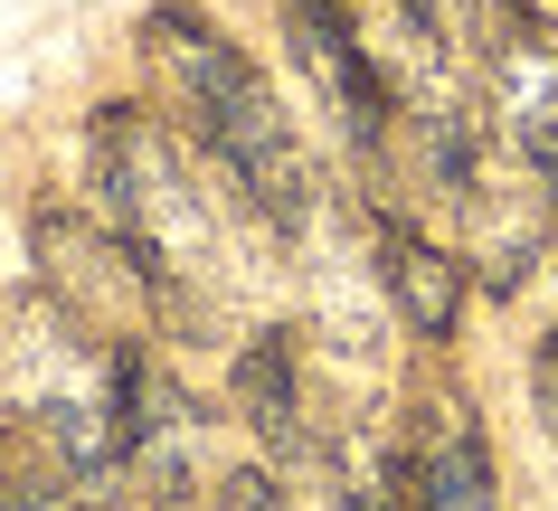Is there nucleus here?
I'll return each instance as SVG.
<instances>
[{
    "mask_svg": "<svg viewBox=\"0 0 558 511\" xmlns=\"http://www.w3.org/2000/svg\"><path fill=\"white\" fill-rule=\"evenodd\" d=\"M143 66H151V86L171 95V123L208 151V171H218L265 228L303 238L313 209H323V171H313V151L294 143V123H284V105L265 86V66L246 58L208 10H190V0L143 10Z\"/></svg>",
    "mask_w": 558,
    "mask_h": 511,
    "instance_id": "1",
    "label": "nucleus"
},
{
    "mask_svg": "<svg viewBox=\"0 0 558 511\" xmlns=\"http://www.w3.org/2000/svg\"><path fill=\"white\" fill-rule=\"evenodd\" d=\"M86 161H95V190H105V218L161 275V331H180V341L208 331V284L228 266V238H218V209H208V181H199L208 151L151 105H95Z\"/></svg>",
    "mask_w": 558,
    "mask_h": 511,
    "instance_id": "2",
    "label": "nucleus"
},
{
    "mask_svg": "<svg viewBox=\"0 0 558 511\" xmlns=\"http://www.w3.org/2000/svg\"><path fill=\"white\" fill-rule=\"evenodd\" d=\"M29 266L38 294L66 323H86L95 341H161V275L143 266V246L114 218H76V209H38L29 218Z\"/></svg>",
    "mask_w": 558,
    "mask_h": 511,
    "instance_id": "3",
    "label": "nucleus"
},
{
    "mask_svg": "<svg viewBox=\"0 0 558 511\" xmlns=\"http://www.w3.org/2000/svg\"><path fill=\"white\" fill-rule=\"evenodd\" d=\"M114 436H123V474H133V492L151 511L199 483L208 417H199V398L151 361V341H114Z\"/></svg>",
    "mask_w": 558,
    "mask_h": 511,
    "instance_id": "4",
    "label": "nucleus"
},
{
    "mask_svg": "<svg viewBox=\"0 0 558 511\" xmlns=\"http://www.w3.org/2000/svg\"><path fill=\"white\" fill-rule=\"evenodd\" d=\"M284 38H294V66L323 86L331 114H341V133L379 161L388 123H398V76H388L379 48L360 38V10L351 0H284Z\"/></svg>",
    "mask_w": 558,
    "mask_h": 511,
    "instance_id": "5",
    "label": "nucleus"
},
{
    "mask_svg": "<svg viewBox=\"0 0 558 511\" xmlns=\"http://www.w3.org/2000/svg\"><path fill=\"white\" fill-rule=\"evenodd\" d=\"M408 511H501L483 417L454 379H426L408 398Z\"/></svg>",
    "mask_w": 558,
    "mask_h": 511,
    "instance_id": "6",
    "label": "nucleus"
},
{
    "mask_svg": "<svg viewBox=\"0 0 558 511\" xmlns=\"http://www.w3.org/2000/svg\"><path fill=\"white\" fill-rule=\"evenodd\" d=\"M228 398H236V417L256 426V446L265 454H284V464H341V446H331V426H323V398H313V361H303V331H256L246 351H236L228 369Z\"/></svg>",
    "mask_w": 558,
    "mask_h": 511,
    "instance_id": "7",
    "label": "nucleus"
},
{
    "mask_svg": "<svg viewBox=\"0 0 558 511\" xmlns=\"http://www.w3.org/2000/svg\"><path fill=\"white\" fill-rule=\"evenodd\" d=\"M379 284L416 341H454V323H464V256L436 246L426 228H408L398 209H379Z\"/></svg>",
    "mask_w": 558,
    "mask_h": 511,
    "instance_id": "8",
    "label": "nucleus"
},
{
    "mask_svg": "<svg viewBox=\"0 0 558 511\" xmlns=\"http://www.w3.org/2000/svg\"><path fill=\"white\" fill-rule=\"evenodd\" d=\"M218 511H294V492L265 474V464H236V474L218 483Z\"/></svg>",
    "mask_w": 558,
    "mask_h": 511,
    "instance_id": "9",
    "label": "nucleus"
},
{
    "mask_svg": "<svg viewBox=\"0 0 558 511\" xmlns=\"http://www.w3.org/2000/svg\"><path fill=\"white\" fill-rule=\"evenodd\" d=\"M530 407H539V426L558 436V323L530 341Z\"/></svg>",
    "mask_w": 558,
    "mask_h": 511,
    "instance_id": "10",
    "label": "nucleus"
},
{
    "mask_svg": "<svg viewBox=\"0 0 558 511\" xmlns=\"http://www.w3.org/2000/svg\"><path fill=\"white\" fill-rule=\"evenodd\" d=\"M76 511H151V502H133V492H105V502H76Z\"/></svg>",
    "mask_w": 558,
    "mask_h": 511,
    "instance_id": "11",
    "label": "nucleus"
}]
</instances>
